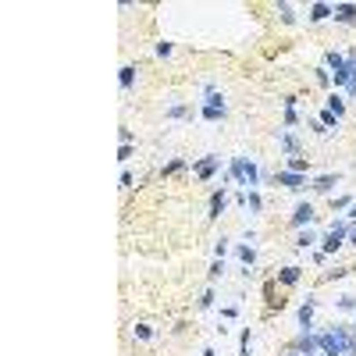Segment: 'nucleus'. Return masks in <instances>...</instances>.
Wrapping results in <instances>:
<instances>
[{"instance_id": "24", "label": "nucleus", "mask_w": 356, "mask_h": 356, "mask_svg": "<svg viewBox=\"0 0 356 356\" xmlns=\"http://www.w3.org/2000/svg\"><path fill=\"white\" fill-rule=\"evenodd\" d=\"M278 11H282V22H288V25L296 22V14H292V7H288V4H278Z\"/></svg>"}, {"instance_id": "11", "label": "nucleus", "mask_w": 356, "mask_h": 356, "mask_svg": "<svg viewBox=\"0 0 356 356\" xmlns=\"http://www.w3.org/2000/svg\"><path fill=\"white\" fill-rule=\"evenodd\" d=\"M335 185H339V175H321V178L313 182V189H317V193H331Z\"/></svg>"}, {"instance_id": "15", "label": "nucleus", "mask_w": 356, "mask_h": 356, "mask_svg": "<svg viewBox=\"0 0 356 356\" xmlns=\"http://www.w3.org/2000/svg\"><path fill=\"white\" fill-rule=\"evenodd\" d=\"M235 253H239V260H242L246 267H249V264H257V249H253V246H239Z\"/></svg>"}, {"instance_id": "33", "label": "nucleus", "mask_w": 356, "mask_h": 356, "mask_svg": "<svg viewBox=\"0 0 356 356\" xmlns=\"http://www.w3.org/2000/svg\"><path fill=\"white\" fill-rule=\"evenodd\" d=\"M346 356H349V353H346Z\"/></svg>"}, {"instance_id": "4", "label": "nucleus", "mask_w": 356, "mask_h": 356, "mask_svg": "<svg viewBox=\"0 0 356 356\" xmlns=\"http://www.w3.org/2000/svg\"><path fill=\"white\" fill-rule=\"evenodd\" d=\"M296 353H303V356L321 353V342H317V335H310V328H303V335L296 339Z\"/></svg>"}, {"instance_id": "27", "label": "nucleus", "mask_w": 356, "mask_h": 356, "mask_svg": "<svg viewBox=\"0 0 356 356\" xmlns=\"http://www.w3.org/2000/svg\"><path fill=\"white\" fill-rule=\"evenodd\" d=\"M221 271H224V264H221V260H214V267H211V282H217V278H221Z\"/></svg>"}, {"instance_id": "7", "label": "nucleus", "mask_w": 356, "mask_h": 356, "mask_svg": "<svg viewBox=\"0 0 356 356\" xmlns=\"http://www.w3.org/2000/svg\"><path fill=\"white\" fill-rule=\"evenodd\" d=\"M217 164H221V157H203V160H196V164H193V171H196L200 178H211L214 171H217Z\"/></svg>"}, {"instance_id": "8", "label": "nucleus", "mask_w": 356, "mask_h": 356, "mask_svg": "<svg viewBox=\"0 0 356 356\" xmlns=\"http://www.w3.org/2000/svg\"><path fill=\"white\" fill-rule=\"evenodd\" d=\"M335 22L353 25V22H356V4H335Z\"/></svg>"}, {"instance_id": "18", "label": "nucleus", "mask_w": 356, "mask_h": 356, "mask_svg": "<svg viewBox=\"0 0 356 356\" xmlns=\"http://www.w3.org/2000/svg\"><path fill=\"white\" fill-rule=\"evenodd\" d=\"M282 150H285V153H292V157H296V153H299V139L285 132V136H282Z\"/></svg>"}, {"instance_id": "3", "label": "nucleus", "mask_w": 356, "mask_h": 356, "mask_svg": "<svg viewBox=\"0 0 356 356\" xmlns=\"http://www.w3.org/2000/svg\"><path fill=\"white\" fill-rule=\"evenodd\" d=\"M346 232H349V224H346V221H339V224H331V232L324 235V249H321V257H324V253H335V249L342 246V239H346Z\"/></svg>"}, {"instance_id": "30", "label": "nucleus", "mask_w": 356, "mask_h": 356, "mask_svg": "<svg viewBox=\"0 0 356 356\" xmlns=\"http://www.w3.org/2000/svg\"><path fill=\"white\" fill-rule=\"evenodd\" d=\"M136 335H139V339H150V335H153V331H150V328H146V324H136Z\"/></svg>"}, {"instance_id": "23", "label": "nucleus", "mask_w": 356, "mask_h": 356, "mask_svg": "<svg viewBox=\"0 0 356 356\" xmlns=\"http://www.w3.org/2000/svg\"><path fill=\"white\" fill-rule=\"evenodd\" d=\"M203 118H207V121H221V118H224V111H217V107H203Z\"/></svg>"}, {"instance_id": "10", "label": "nucleus", "mask_w": 356, "mask_h": 356, "mask_svg": "<svg viewBox=\"0 0 356 356\" xmlns=\"http://www.w3.org/2000/svg\"><path fill=\"white\" fill-rule=\"evenodd\" d=\"M331 14H335L331 4H313V7H310V22H324V18H331Z\"/></svg>"}, {"instance_id": "6", "label": "nucleus", "mask_w": 356, "mask_h": 356, "mask_svg": "<svg viewBox=\"0 0 356 356\" xmlns=\"http://www.w3.org/2000/svg\"><path fill=\"white\" fill-rule=\"evenodd\" d=\"M313 221V207L310 203H299L296 211H292V228H306Z\"/></svg>"}, {"instance_id": "31", "label": "nucleus", "mask_w": 356, "mask_h": 356, "mask_svg": "<svg viewBox=\"0 0 356 356\" xmlns=\"http://www.w3.org/2000/svg\"><path fill=\"white\" fill-rule=\"evenodd\" d=\"M349 217H353V221H356V203H353V207H349Z\"/></svg>"}, {"instance_id": "28", "label": "nucleus", "mask_w": 356, "mask_h": 356, "mask_svg": "<svg viewBox=\"0 0 356 356\" xmlns=\"http://www.w3.org/2000/svg\"><path fill=\"white\" fill-rule=\"evenodd\" d=\"M335 121H339V118H335V114H331V111H324V114H321V125H328V129H331V125H335Z\"/></svg>"}, {"instance_id": "2", "label": "nucleus", "mask_w": 356, "mask_h": 356, "mask_svg": "<svg viewBox=\"0 0 356 356\" xmlns=\"http://www.w3.org/2000/svg\"><path fill=\"white\" fill-rule=\"evenodd\" d=\"M232 178H235L239 185L253 189V185L260 182V171H257V164H253V160H246V157H235V160H232Z\"/></svg>"}, {"instance_id": "20", "label": "nucleus", "mask_w": 356, "mask_h": 356, "mask_svg": "<svg viewBox=\"0 0 356 356\" xmlns=\"http://www.w3.org/2000/svg\"><path fill=\"white\" fill-rule=\"evenodd\" d=\"M306 167H310V164H306L303 157H288V171H299V175H306Z\"/></svg>"}, {"instance_id": "29", "label": "nucleus", "mask_w": 356, "mask_h": 356, "mask_svg": "<svg viewBox=\"0 0 356 356\" xmlns=\"http://www.w3.org/2000/svg\"><path fill=\"white\" fill-rule=\"evenodd\" d=\"M214 253H217V260H221V257L228 253V242H224V239H217V246H214Z\"/></svg>"}, {"instance_id": "13", "label": "nucleus", "mask_w": 356, "mask_h": 356, "mask_svg": "<svg viewBox=\"0 0 356 356\" xmlns=\"http://www.w3.org/2000/svg\"><path fill=\"white\" fill-rule=\"evenodd\" d=\"M285 125L292 129V125H299V118H296V96H288L285 100Z\"/></svg>"}, {"instance_id": "26", "label": "nucleus", "mask_w": 356, "mask_h": 356, "mask_svg": "<svg viewBox=\"0 0 356 356\" xmlns=\"http://www.w3.org/2000/svg\"><path fill=\"white\" fill-rule=\"evenodd\" d=\"M339 306H342V310H356V299H353V296H342V299H339Z\"/></svg>"}, {"instance_id": "16", "label": "nucleus", "mask_w": 356, "mask_h": 356, "mask_svg": "<svg viewBox=\"0 0 356 356\" xmlns=\"http://www.w3.org/2000/svg\"><path fill=\"white\" fill-rule=\"evenodd\" d=\"M207 107H217V111H224V100H221V93H217L214 86H207Z\"/></svg>"}, {"instance_id": "19", "label": "nucleus", "mask_w": 356, "mask_h": 356, "mask_svg": "<svg viewBox=\"0 0 356 356\" xmlns=\"http://www.w3.org/2000/svg\"><path fill=\"white\" fill-rule=\"evenodd\" d=\"M328 111H331V114H335V118H342V114H346V107H342V100H339V96H335V93H331V96H328Z\"/></svg>"}, {"instance_id": "5", "label": "nucleus", "mask_w": 356, "mask_h": 356, "mask_svg": "<svg viewBox=\"0 0 356 356\" xmlns=\"http://www.w3.org/2000/svg\"><path fill=\"white\" fill-rule=\"evenodd\" d=\"M275 182L285 185V189H303V185H306V178H303L299 171H278V175H275Z\"/></svg>"}, {"instance_id": "12", "label": "nucleus", "mask_w": 356, "mask_h": 356, "mask_svg": "<svg viewBox=\"0 0 356 356\" xmlns=\"http://www.w3.org/2000/svg\"><path fill=\"white\" fill-rule=\"evenodd\" d=\"M224 203H228V196H224V189H221V193H214V196H211V214H207V217H221V211H224Z\"/></svg>"}, {"instance_id": "21", "label": "nucleus", "mask_w": 356, "mask_h": 356, "mask_svg": "<svg viewBox=\"0 0 356 356\" xmlns=\"http://www.w3.org/2000/svg\"><path fill=\"white\" fill-rule=\"evenodd\" d=\"M313 242H317V235H313V232H299V242H296V246H299V249H310Z\"/></svg>"}, {"instance_id": "9", "label": "nucleus", "mask_w": 356, "mask_h": 356, "mask_svg": "<svg viewBox=\"0 0 356 356\" xmlns=\"http://www.w3.org/2000/svg\"><path fill=\"white\" fill-rule=\"evenodd\" d=\"M313 310H317V299H313V296H306V303L299 306V324H303V328H310V321H313Z\"/></svg>"}, {"instance_id": "17", "label": "nucleus", "mask_w": 356, "mask_h": 356, "mask_svg": "<svg viewBox=\"0 0 356 356\" xmlns=\"http://www.w3.org/2000/svg\"><path fill=\"white\" fill-rule=\"evenodd\" d=\"M278 278H282V285H296L299 282V267H285V271H278Z\"/></svg>"}, {"instance_id": "25", "label": "nucleus", "mask_w": 356, "mask_h": 356, "mask_svg": "<svg viewBox=\"0 0 356 356\" xmlns=\"http://www.w3.org/2000/svg\"><path fill=\"white\" fill-rule=\"evenodd\" d=\"M182 167H185V164H182V160H171V164H167V167H164V175H178V171H182Z\"/></svg>"}, {"instance_id": "1", "label": "nucleus", "mask_w": 356, "mask_h": 356, "mask_svg": "<svg viewBox=\"0 0 356 356\" xmlns=\"http://www.w3.org/2000/svg\"><path fill=\"white\" fill-rule=\"evenodd\" d=\"M317 342H321V356H346L349 353V328L335 324V328L321 331Z\"/></svg>"}, {"instance_id": "32", "label": "nucleus", "mask_w": 356, "mask_h": 356, "mask_svg": "<svg viewBox=\"0 0 356 356\" xmlns=\"http://www.w3.org/2000/svg\"><path fill=\"white\" fill-rule=\"evenodd\" d=\"M349 242H353V246H356V228H353V235H349Z\"/></svg>"}, {"instance_id": "14", "label": "nucleus", "mask_w": 356, "mask_h": 356, "mask_svg": "<svg viewBox=\"0 0 356 356\" xmlns=\"http://www.w3.org/2000/svg\"><path fill=\"white\" fill-rule=\"evenodd\" d=\"M242 203H246V207H249L253 214H257L260 207H264V203H260V193H257V189H246V196H242Z\"/></svg>"}, {"instance_id": "22", "label": "nucleus", "mask_w": 356, "mask_h": 356, "mask_svg": "<svg viewBox=\"0 0 356 356\" xmlns=\"http://www.w3.org/2000/svg\"><path fill=\"white\" fill-rule=\"evenodd\" d=\"M132 78H136V68H121V89H132Z\"/></svg>"}]
</instances>
